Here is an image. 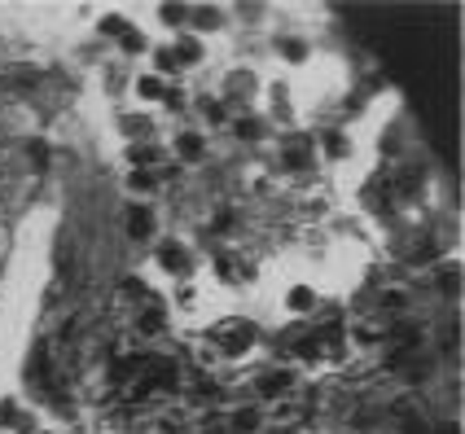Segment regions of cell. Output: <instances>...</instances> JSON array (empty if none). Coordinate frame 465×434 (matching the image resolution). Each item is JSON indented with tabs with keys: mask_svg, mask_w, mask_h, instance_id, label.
Listing matches in <instances>:
<instances>
[{
	"mask_svg": "<svg viewBox=\"0 0 465 434\" xmlns=\"http://www.w3.org/2000/svg\"><path fill=\"white\" fill-rule=\"evenodd\" d=\"M127 232H132L137 241H145L149 232H154V211H149V206H132V211H127Z\"/></svg>",
	"mask_w": 465,
	"mask_h": 434,
	"instance_id": "2",
	"label": "cell"
},
{
	"mask_svg": "<svg viewBox=\"0 0 465 434\" xmlns=\"http://www.w3.org/2000/svg\"><path fill=\"white\" fill-rule=\"evenodd\" d=\"M158 263L167 272H189V255H185V246H180V241H162L158 246Z\"/></svg>",
	"mask_w": 465,
	"mask_h": 434,
	"instance_id": "1",
	"label": "cell"
},
{
	"mask_svg": "<svg viewBox=\"0 0 465 434\" xmlns=\"http://www.w3.org/2000/svg\"><path fill=\"white\" fill-rule=\"evenodd\" d=\"M137 92L145 97V102H154V97H162L167 88H162V79H154V75H141V79H137Z\"/></svg>",
	"mask_w": 465,
	"mask_h": 434,
	"instance_id": "6",
	"label": "cell"
},
{
	"mask_svg": "<svg viewBox=\"0 0 465 434\" xmlns=\"http://www.w3.org/2000/svg\"><path fill=\"white\" fill-rule=\"evenodd\" d=\"M321 145H325V154H329V158H342V154H347L342 132H325V141H321Z\"/></svg>",
	"mask_w": 465,
	"mask_h": 434,
	"instance_id": "10",
	"label": "cell"
},
{
	"mask_svg": "<svg viewBox=\"0 0 465 434\" xmlns=\"http://www.w3.org/2000/svg\"><path fill=\"white\" fill-rule=\"evenodd\" d=\"M172 53H176V62H197V57H202V44H197L193 36H180Z\"/></svg>",
	"mask_w": 465,
	"mask_h": 434,
	"instance_id": "5",
	"label": "cell"
},
{
	"mask_svg": "<svg viewBox=\"0 0 465 434\" xmlns=\"http://www.w3.org/2000/svg\"><path fill=\"white\" fill-rule=\"evenodd\" d=\"M154 62H158V71H162V75H176V71H180V62H176V53H172V48H158V53H154Z\"/></svg>",
	"mask_w": 465,
	"mask_h": 434,
	"instance_id": "13",
	"label": "cell"
},
{
	"mask_svg": "<svg viewBox=\"0 0 465 434\" xmlns=\"http://www.w3.org/2000/svg\"><path fill=\"white\" fill-rule=\"evenodd\" d=\"M158 329H162V312H158V307H154V312L145 307V316H141V333H158Z\"/></svg>",
	"mask_w": 465,
	"mask_h": 434,
	"instance_id": "14",
	"label": "cell"
},
{
	"mask_svg": "<svg viewBox=\"0 0 465 434\" xmlns=\"http://www.w3.org/2000/svg\"><path fill=\"white\" fill-rule=\"evenodd\" d=\"M237 136H242V141H255V136H259V119H242V123H237Z\"/></svg>",
	"mask_w": 465,
	"mask_h": 434,
	"instance_id": "16",
	"label": "cell"
},
{
	"mask_svg": "<svg viewBox=\"0 0 465 434\" xmlns=\"http://www.w3.org/2000/svg\"><path fill=\"white\" fill-rule=\"evenodd\" d=\"M255 426H259V412H255V408H242V412H233V430H237V434L255 430Z\"/></svg>",
	"mask_w": 465,
	"mask_h": 434,
	"instance_id": "7",
	"label": "cell"
},
{
	"mask_svg": "<svg viewBox=\"0 0 465 434\" xmlns=\"http://www.w3.org/2000/svg\"><path fill=\"white\" fill-rule=\"evenodd\" d=\"M137 167H145V162H154V145H132V154H127Z\"/></svg>",
	"mask_w": 465,
	"mask_h": 434,
	"instance_id": "15",
	"label": "cell"
},
{
	"mask_svg": "<svg viewBox=\"0 0 465 434\" xmlns=\"http://www.w3.org/2000/svg\"><path fill=\"white\" fill-rule=\"evenodd\" d=\"M312 303H317V294H312L307 286H294V290H290V307H294V312H307Z\"/></svg>",
	"mask_w": 465,
	"mask_h": 434,
	"instance_id": "8",
	"label": "cell"
},
{
	"mask_svg": "<svg viewBox=\"0 0 465 434\" xmlns=\"http://www.w3.org/2000/svg\"><path fill=\"white\" fill-rule=\"evenodd\" d=\"M127 185L145 193V189H154V176H145V172H132V180H127Z\"/></svg>",
	"mask_w": 465,
	"mask_h": 434,
	"instance_id": "18",
	"label": "cell"
},
{
	"mask_svg": "<svg viewBox=\"0 0 465 434\" xmlns=\"http://www.w3.org/2000/svg\"><path fill=\"white\" fill-rule=\"evenodd\" d=\"M123 132H149V119H123Z\"/></svg>",
	"mask_w": 465,
	"mask_h": 434,
	"instance_id": "20",
	"label": "cell"
},
{
	"mask_svg": "<svg viewBox=\"0 0 465 434\" xmlns=\"http://www.w3.org/2000/svg\"><path fill=\"white\" fill-rule=\"evenodd\" d=\"M102 31H106V36H123L127 22H123V18H102Z\"/></svg>",
	"mask_w": 465,
	"mask_h": 434,
	"instance_id": "17",
	"label": "cell"
},
{
	"mask_svg": "<svg viewBox=\"0 0 465 434\" xmlns=\"http://www.w3.org/2000/svg\"><path fill=\"white\" fill-rule=\"evenodd\" d=\"M294 386V373H286V369H277V373H268V377H263V395H268V399H277V395H286Z\"/></svg>",
	"mask_w": 465,
	"mask_h": 434,
	"instance_id": "3",
	"label": "cell"
},
{
	"mask_svg": "<svg viewBox=\"0 0 465 434\" xmlns=\"http://www.w3.org/2000/svg\"><path fill=\"white\" fill-rule=\"evenodd\" d=\"M13 430H18V434H31L36 426H31V416H13Z\"/></svg>",
	"mask_w": 465,
	"mask_h": 434,
	"instance_id": "21",
	"label": "cell"
},
{
	"mask_svg": "<svg viewBox=\"0 0 465 434\" xmlns=\"http://www.w3.org/2000/svg\"><path fill=\"white\" fill-rule=\"evenodd\" d=\"M162 22H172V27H176V22H185V9H176V5H167V9H162Z\"/></svg>",
	"mask_w": 465,
	"mask_h": 434,
	"instance_id": "19",
	"label": "cell"
},
{
	"mask_svg": "<svg viewBox=\"0 0 465 434\" xmlns=\"http://www.w3.org/2000/svg\"><path fill=\"white\" fill-rule=\"evenodd\" d=\"M277 48H281V53H286L290 62H303V57H307V44H303V40H281Z\"/></svg>",
	"mask_w": 465,
	"mask_h": 434,
	"instance_id": "12",
	"label": "cell"
},
{
	"mask_svg": "<svg viewBox=\"0 0 465 434\" xmlns=\"http://www.w3.org/2000/svg\"><path fill=\"white\" fill-rule=\"evenodd\" d=\"M307 154H312L307 141H290L286 145V162H294V167H307Z\"/></svg>",
	"mask_w": 465,
	"mask_h": 434,
	"instance_id": "9",
	"label": "cell"
},
{
	"mask_svg": "<svg viewBox=\"0 0 465 434\" xmlns=\"http://www.w3.org/2000/svg\"><path fill=\"white\" fill-rule=\"evenodd\" d=\"M119 44H123V53H145V36H141V31H123V36H119Z\"/></svg>",
	"mask_w": 465,
	"mask_h": 434,
	"instance_id": "11",
	"label": "cell"
},
{
	"mask_svg": "<svg viewBox=\"0 0 465 434\" xmlns=\"http://www.w3.org/2000/svg\"><path fill=\"white\" fill-rule=\"evenodd\" d=\"M202 136H193V132H185V136H176V154L180 158H202Z\"/></svg>",
	"mask_w": 465,
	"mask_h": 434,
	"instance_id": "4",
	"label": "cell"
}]
</instances>
